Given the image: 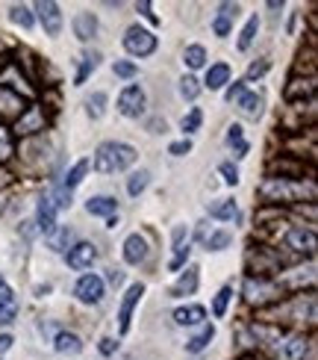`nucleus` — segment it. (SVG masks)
<instances>
[{"label": "nucleus", "mask_w": 318, "mask_h": 360, "mask_svg": "<svg viewBox=\"0 0 318 360\" xmlns=\"http://www.w3.org/2000/svg\"><path fill=\"white\" fill-rule=\"evenodd\" d=\"M260 198L265 204H298V201H310L315 198V184L312 180H300V177H277V174H268L263 184H260Z\"/></svg>", "instance_id": "obj_1"}, {"label": "nucleus", "mask_w": 318, "mask_h": 360, "mask_svg": "<svg viewBox=\"0 0 318 360\" xmlns=\"http://www.w3.org/2000/svg\"><path fill=\"white\" fill-rule=\"evenodd\" d=\"M135 157H139V154H135L133 145L112 139V142H103V145L98 148V154H95V169H98L100 174H118V172H127L133 162H135Z\"/></svg>", "instance_id": "obj_2"}, {"label": "nucleus", "mask_w": 318, "mask_h": 360, "mask_svg": "<svg viewBox=\"0 0 318 360\" xmlns=\"http://www.w3.org/2000/svg\"><path fill=\"white\" fill-rule=\"evenodd\" d=\"M286 290H280L277 281H271L265 275H248L245 283H241V295H245V302L256 310H268L274 307L280 298H283Z\"/></svg>", "instance_id": "obj_3"}, {"label": "nucleus", "mask_w": 318, "mask_h": 360, "mask_svg": "<svg viewBox=\"0 0 318 360\" xmlns=\"http://www.w3.org/2000/svg\"><path fill=\"white\" fill-rule=\"evenodd\" d=\"M268 352L274 360H304L310 354V337L304 331H286Z\"/></svg>", "instance_id": "obj_4"}, {"label": "nucleus", "mask_w": 318, "mask_h": 360, "mask_svg": "<svg viewBox=\"0 0 318 360\" xmlns=\"http://www.w3.org/2000/svg\"><path fill=\"white\" fill-rule=\"evenodd\" d=\"M124 51L130 56L145 59V56H150V53L157 51V36L150 33V30L133 24V27H127V33H124Z\"/></svg>", "instance_id": "obj_5"}, {"label": "nucleus", "mask_w": 318, "mask_h": 360, "mask_svg": "<svg viewBox=\"0 0 318 360\" xmlns=\"http://www.w3.org/2000/svg\"><path fill=\"white\" fill-rule=\"evenodd\" d=\"M145 89L139 83H130L121 89V95H118V112L124 115V118H139L145 112Z\"/></svg>", "instance_id": "obj_6"}, {"label": "nucleus", "mask_w": 318, "mask_h": 360, "mask_svg": "<svg viewBox=\"0 0 318 360\" xmlns=\"http://www.w3.org/2000/svg\"><path fill=\"white\" fill-rule=\"evenodd\" d=\"M33 9H36L39 24L44 27V33H48V36H59V33H62L65 18H62V9H59V4H53V0H39Z\"/></svg>", "instance_id": "obj_7"}, {"label": "nucleus", "mask_w": 318, "mask_h": 360, "mask_svg": "<svg viewBox=\"0 0 318 360\" xmlns=\"http://www.w3.org/2000/svg\"><path fill=\"white\" fill-rule=\"evenodd\" d=\"M171 243H174V254L168 260V269L171 272H180L186 266L189 254H192V243H189V224H174L171 231Z\"/></svg>", "instance_id": "obj_8"}, {"label": "nucleus", "mask_w": 318, "mask_h": 360, "mask_svg": "<svg viewBox=\"0 0 318 360\" xmlns=\"http://www.w3.org/2000/svg\"><path fill=\"white\" fill-rule=\"evenodd\" d=\"M142 295H145V283H130L127 292H124V298H121V307H118V331H121V334L130 331L133 310H135V304L142 302Z\"/></svg>", "instance_id": "obj_9"}, {"label": "nucleus", "mask_w": 318, "mask_h": 360, "mask_svg": "<svg viewBox=\"0 0 318 360\" xmlns=\"http://www.w3.org/2000/svg\"><path fill=\"white\" fill-rule=\"evenodd\" d=\"M44 124H48L44 107L41 103H29V107L18 115V122H15V133H18V136H33V133L44 130Z\"/></svg>", "instance_id": "obj_10"}, {"label": "nucleus", "mask_w": 318, "mask_h": 360, "mask_svg": "<svg viewBox=\"0 0 318 360\" xmlns=\"http://www.w3.org/2000/svg\"><path fill=\"white\" fill-rule=\"evenodd\" d=\"M74 295H77V302H83V304H98L100 298L106 295V283L95 272L92 275H83L77 281V287H74Z\"/></svg>", "instance_id": "obj_11"}, {"label": "nucleus", "mask_w": 318, "mask_h": 360, "mask_svg": "<svg viewBox=\"0 0 318 360\" xmlns=\"http://www.w3.org/2000/svg\"><path fill=\"white\" fill-rule=\"evenodd\" d=\"M283 245L295 254H312L315 251V233L310 228H304V224H292L283 236Z\"/></svg>", "instance_id": "obj_12"}, {"label": "nucleus", "mask_w": 318, "mask_h": 360, "mask_svg": "<svg viewBox=\"0 0 318 360\" xmlns=\"http://www.w3.org/2000/svg\"><path fill=\"white\" fill-rule=\"evenodd\" d=\"M98 260V248L92 245V243H77V245H71L68 248V254H65V263L71 266V269H88Z\"/></svg>", "instance_id": "obj_13"}, {"label": "nucleus", "mask_w": 318, "mask_h": 360, "mask_svg": "<svg viewBox=\"0 0 318 360\" xmlns=\"http://www.w3.org/2000/svg\"><path fill=\"white\" fill-rule=\"evenodd\" d=\"M18 319V298H15L6 278L0 275V325H9Z\"/></svg>", "instance_id": "obj_14"}, {"label": "nucleus", "mask_w": 318, "mask_h": 360, "mask_svg": "<svg viewBox=\"0 0 318 360\" xmlns=\"http://www.w3.org/2000/svg\"><path fill=\"white\" fill-rule=\"evenodd\" d=\"M24 110H27L24 95L12 92V89H6V86H0V118H15V122H18V115Z\"/></svg>", "instance_id": "obj_15"}, {"label": "nucleus", "mask_w": 318, "mask_h": 360, "mask_svg": "<svg viewBox=\"0 0 318 360\" xmlns=\"http://www.w3.org/2000/svg\"><path fill=\"white\" fill-rule=\"evenodd\" d=\"M198 283H201V272H198V266H189L183 275H180L174 283H171V290L168 295L171 298H183V295H194L198 292Z\"/></svg>", "instance_id": "obj_16"}, {"label": "nucleus", "mask_w": 318, "mask_h": 360, "mask_svg": "<svg viewBox=\"0 0 318 360\" xmlns=\"http://www.w3.org/2000/svg\"><path fill=\"white\" fill-rule=\"evenodd\" d=\"M36 228L44 233V236H53L56 231V207L53 201L48 198V192L41 195V201H39V210H36Z\"/></svg>", "instance_id": "obj_17"}, {"label": "nucleus", "mask_w": 318, "mask_h": 360, "mask_svg": "<svg viewBox=\"0 0 318 360\" xmlns=\"http://www.w3.org/2000/svg\"><path fill=\"white\" fill-rule=\"evenodd\" d=\"M147 254H150V248H147V239L142 233H130L124 239V263L139 266L147 260Z\"/></svg>", "instance_id": "obj_18"}, {"label": "nucleus", "mask_w": 318, "mask_h": 360, "mask_svg": "<svg viewBox=\"0 0 318 360\" xmlns=\"http://www.w3.org/2000/svg\"><path fill=\"white\" fill-rule=\"evenodd\" d=\"M236 15H239V4H221L218 6V15L212 18V33L227 39L233 33V21H236Z\"/></svg>", "instance_id": "obj_19"}, {"label": "nucleus", "mask_w": 318, "mask_h": 360, "mask_svg": "<svg viewBox=\"0 0 318 360\" xmlns=\"http://www.w3.org/2000/svg\"><path fill=\"white\" fill-rule=\"evenodd\" d=\"M71 27H74V36H77L80 41H92L95 36H98V15L95 12H77L74 15V21H71Z\"/></svg>", "instance_id": "obj_20"}, {"label": "nucleus", "mask_w": 318, "mask_h": 360, "mask_svg": "<svg viewBox=\"0 0 318 360\" xmlns=\"http://www.w3.org/2000/svg\"><path fill=\"white\" fill-rule=\"evenodd\" d=\"M86 213L100 216V219H112V216H118V201L112 195H95V198L86 201Z\"/></svg>", "instance_id": "obj_21"}, {"label": "nucleus", "mask_w": 318, "mask_h": 360, "mask_svg": "<svg viewBox=\"0 0 318 360\" xmlns=\"http://www.w3.org/2000/svg\"><path fill=\"white\" fill-rule=\"evenodd\" d=\"M233 77V71L227 63H216V65H209L206 68V77H204V86L201 89H209V92H218V89H224L227 83H230Z\"/></svg>", "instance_id": "obj_22"}, {"label": "nucleus", "mask_w": 318, "mask_h": 360, "mask_svg": "<svg viewBox=\"0 0 318 360\" xmlns=\"http://www.w3.org/2000/svg\"><path fill=\"white\" fill-rule=\"evenodd\" d=\"M204 319H206V307H201V304H186V307H177L174 310V322L180 328L204 325Z\"/></svg>", "instance_id": "obj_23"}, {"label": "nucleus", "mask_w": 318, "mask_h": 360, "mask_svg": "<svg viewBox=\"0 0 318 360\" xmlns=\"http://www.w3.org/2000/svg\"><path fill=\"white\" fill-rule=\"evenodd\" d=\"M236 107L241 110V115H245V118H260L263 115V107H265V98L260 92H245V95L236 101Z\"/></svg>", "instance_id": "obj_24"}, {"label": "nucleus", "mask_w": 318, "mask_h": 360, "mask_svg": "<svg viewBox=\"0 0 318 360\" xmlns=\"http://www.w3.org/2000/svg\"><path fill=\"white\" fill-rule=\"evenodd\" d=\"M53 349H56L59 354H80V352H83V340L74 334V331H59V334L53 337Z\"/></svg>", "instance_id": "obj_25"}, {"label": "nucleus", "mask_w": 318, "mask_h": 360, "mask_svg": "<svg viewBox=\"0 0 318 360\" xmlns=\"http://www.w3.org/2000/svg\"><path fill=\"white\" fill-rule=\"evenodd\" d=\"M212 337H216V325H201V331L194 334V337H189V342H186V352L189 354H201L209 342H212Z\"/></svg>", "instance_id": "obj_26"}, {"label": "nucleus", "mask_w": 318, "mask_h": 360, "mask_svg": "<svg viewBox=\"0 0 318 360\" xmlns=\"http://www.w3.org/2000/svg\"><path fill=\"white\" fill-rule=\"evenodd\" d=\"M88 169H92V162L88 160H77L74 166L68 169V174H65V180H62V186L71 192V189H77L83 180H86V174H88Z\"/></svg>", "instance_id": "obj_27"}, {"label": "nucleus", "mask_w": 318, "mask_h": 360, "mask_svg": "<svg viewBox=\"0 0 318 360\" xmlns=\"http://www.w3.org/2000/svg\"><path fill=\"white\" fill-rule=\"evenodd\" d=\"M98 65H100V53H98V51L83 53V56H80V71H77V77H74V86H83V83L88 80V74L98 71Z\"/></svg>", "instance_id": "obj_28"}, {"label": "nucleus", "mask_w": 318, "mask_h": 360, "mask_svg": "<svg viewBox=\"0 0 318 360\" xmlns=\"http://www.w3.org/2000/svg\"><path fill=\"white\" fill-rule=\"evenodd\" d=\"M233 245V233L230 231H209L204 233V248L206 251H224Z\"/></svg>", "instance_id": "obj_29"}, {"label": "nucleus", "mask_w": 318, "mask_h": 360, "mask_svg": "<svg viewBox=\"0 0 318 360\" xmlns=\"http://www.w3.org/2000/svg\"><path fill=\"white\" fill-rule=\"evenodd\" d=\"M209 216L218 219V221H233V219L239 216V207H236L233 198H224V201H218V204H209Z\"/></svg>", "instance_id": "obj_30"}, {"label": "nucleus", "mask_w": 318, "mask_h": 360, "mask_svg": "<svg viewBox=\"0 0 318 360\" xmlns=\"http://www.w3.org/2000/svg\"><path fill=\"white\" fill-rule=\"evenodd\" d=\"M230 302H233V287L227 283V287H221V290L216 292V298H212V316H216V319H224V316H227V307H230Z\"/></svg>", "instance_id": "obj_31"}, {"label": "nucleus", "mask_w": 318, "mask_h": 360, "mask_svg": "<svg viewBox=\"0 0 318 360\" xmlns=\"http://www.w3.org/2000/svg\"><path fill=\"white\" fill-rule=\"evenodd\" d=\"M9 21H12V24H18V27H24V30H33V24H36V15L29 12V6H24V4H15V6L9 9Z\"/></svg>", "instance_id": "obj_32"}, {"label": "nucleus", "mask_w": 318, "mask_h": 360, "mask_svg": "<svg viewBox=\"0 0 318 360\" xmlns=\"http://www.w3.org/2000/svg\"><path fill=\"white\" fill-rule=\"evenodd\" d=\"M183 63L192 68V71H198L206 65V48L204 44H189V48L183 51Z\"/></svg>", "instance_id": "obj_33"}, {"label": "nucleus", "mask_w": 318, "mask_h": 360, "mask_svg": "<svg viewBox=\"0 0 318 360\" xmlns=\"http://www.w3.org/2000/svg\"><path fill=\"white\" fill-rule=\"evenodd\" d=\"M256 33H260V18H256V15H251L248 24H245V30H241L239 41H236V48H239V51H248L251 44H253V39H256Z\"/></svg>", "instance_id": "obj_34"}, {"label": "nucleus", "mask_w": 318, "mask_h": 360, "mask_svg": "<svg viewBox=\"0 0 318 360\" xmlns=\"http://www.w3.org/2000/svg\"><path fill=\"white\" fill-rule=\"evenodd\" d=\"M147 184H150V172H147V169H139V172H133V174H130V180H127V192L133 195V198H139V195L147 189Z\"/></svg>", "instance_id": "obj_35"}, {"label": "nucleus", "mask_w": 318, "mask_h": 360, "mask_svg": "<svg viewBox=\"0 0 318 360\" xmlns=\"http://www.w3.org/2000/svg\"><path fill=\"white\" fill-rule=\"evenodd\" d=\"M227 145L236 148V157L248 154V142H245V133H241V124H230V130H227Z\"/></svg>", "instance_id": "obj_36"}, {"label": "nucleus", "mask_w": 318, "mask_h": 360, "mask_svg": "<svg viewBox=\"0 0 318 360\" xmlns=\"http://www.w3.org/2000/svg\"><path fill=\"white\" fill-rule=\"evenodd\" d=\"M12 154H15V136L6 124H0V162L12 160Z\"/></svg>", "instance_id": "obj_37"}, {"label": "nucleus", "mask_w": 318, "mask_h": 360, "mask_svg": "<svg viewBox=\"0 0 318 360\" xmlns=\"http://www.w3.org/2000/svg\"><path fill=\"white\" fill-rule=\"evenodd\" d=\"M201 124H204V112H201L198 107H192V110L183 115V122H180V127H183L186 136H189V133H198Z\"/></svg>", "instance_id": "obj_38"}, {"label": "nucleus", "mask_w": 318, "mask_h": 360, "mask_svg": "<svg viewBox=\"0 0 318 360\" xmlns=\"http://www.w3.org/2000/svg\"><path fill=\"white\" fill-rule=\"evenodd\" d=\"M86 112H88V118H103V112H106V92H95L92 98L86 101Z\"/></svg>", "instance_id": "obj_39"}, {"label": "nucleus", "mask_w": 318, "mask_h": 360, "mask_svg": "<svg viewBox=\"0 0 318 360\" xmlns=\"http://www.w3.org/2000/svg\"><path fill=\"white\" fill-rule=\"evenodd\" d=\"M112 71H115V77H121V80H133L135 74H139V68H135V63H130V59H115Z\"/></svg>", "instance_id": "obj_40"}, {"label": "nucleus", "mask_w": 318, "mask_h": 360, "mask_svg": "<svg viewBox=\"0 0 318 360\" xmlns=\"http://www.w3.org/2000/svg\"><path fill=\"white\" fill-rule=\"evenodd\" d=\"M180 95H183L186 101H194V98H198V95H201V83H198V80H194V77H192V74H186V77H183V80H180Z\"/></svg>", "instance_id": "obj_41"}, {"label": "nucleus", "mask_w": 318, "mask_h": 360, "mask_svg": "<svg viewBox=\"0 0 318 360\" xmlns=\"http://www.w3.org/2000/svg\"><path fill=\"white\" fill-rule=\"evenodd\" d=\"M218 172H221V177H224L227 186H236V184H239V169L233 166V162H221Z\"/></svg>", "instance_id": "obj_42"}, {"label": "nucleus", "mask_w": 318, "mask_h": 360, "mask_svg": "<svg viewBox=\"0 0 318 360\" xmlns=\"http://www.w3.org/2000/svg\"><path fill=\"white\" fill-rule=\"evenodd\" d=\"M241 95H245V80H239V83H230L227 86V92H224V98L230 101V103H236Z\"/></svg>", "instance_id": "obj_43"}, {"label": "nucleus", "mask_w": 318, "mask_h": 360, "mask_svg": "<svg viewBox=\"0 0 318 360\" xmlns=\"http://www.w3.org/2000/svg\"><path fill=\"white\" fill-rule=\"evenodd\" d=\"M189 151H192V139H180V142L168 145V154H174V157H186Z\"/></svg>", "instance_id": "obj_44"}, {"label": "nucleus", "mask_w": 318, "mask_h": 360, "mask_svg": "<svg viewBox=\"0 0 318 360\" xmlns=\"http://www.w3.org/2000/svg\"><path fill=\"white\" fill-rule=\"evenodd\" d=\"M98 349H100V354H103V357H112V354L118 352V340H112V337H103Z\"/></svg>", "instance_id": "obj_45"}, {"label": "nucleus", "mask_w": 318, "mask_h": 360, "mask_svg": "<svg viewBox=\"0 0 318 360\" xmlns=\"http://www.w3.org/2000/svg\"><path fill=\"white\" fill-rule=\"evenodd\" d=\"M265 71H268V63H265V59H263V63H253V65L248 68V80H245V83H251V80H260Z\"/></svg>", "instance_id": "obj_46"}, {"label": "nucleus", "mask_w": 318, "mask_h": 360, "mask_svg": "<svg viewBox=\"0 0 318 360\" xmlns=\"http://www.w3.org/2000/svg\"><path fill=\"white\" fill-rule=\"evenodd\" d=\"M135 9H139V12H142V18H147V21H150V24H154V27L159 24V18H157V15H154V6H150V4H147V0H142V4H135Z\"/></svg>", "instance_id": "obj_47"}, {"label": "nucleus", "mask_w": 318, "mask_h": 360, "mask_svg": "<svg viewBox=\"0 0 318 360\" xmlns=\"http://www.w3.org/2000/svg\"><path fill=\"white\" fill-rule=\"evenodd\" d=\"M71 236H74V233H71L68 228H62V231H59V236L53 239V248L62 251V248H65V243H71Z\"/></svg>", "instance_id": "obj_48"}, {"label": "nucleus", "mask_w": 318, "mask_h": 360, "mask_svg": "<svg viewBox=\"0 0 318 360\" xmlns=\"http://www.w3.org/2000/svg\"><path fill=\"white\" fill-rule=\"evenodd\" d=\"M106 281H110V283H112V287H118V283H121V281H124V275H121V272H118V269H110V275H106Z\"/></svg>", "instance_id": "obj_49"}, {"label": "nucleus", "mask_w": 318, "mask_h": 360, "mask_svg": "<svg viewBox=\"0 0 318 360\" xmlns=\"http://www.w3.org/2000/svg\"><path fill=\"white\" fill-rule=\"evenodd\" d=\"M12 342H15V340H12L9 334H0V354L9 352V349H12Z\"/></svg>", "instance_id": "obj_50"}, {"label": "nucleus", "mask_w": 318, "mask_h": 360, "mask_svg": "<svg viewBox=\"0 0 318 360\" xmlns=\"http://www.w3.org/2000/svg\"><path fill=\"white\" fill-rule=\"evenodd\" d=\"M150 133H165V118L159 122V118H154V122H150Z\"/></svg>", "instance_id": "obj_51"}, {"label": "nucleus", "mask_w": 318, "mask_h": 360, "mask_svg": "<svg viewBox=\"0 0 318 360\" xmlns=\"http://www.w3.org/2000/svg\"><path fill=\"white\" fill-rule=\"evenodd\" d=\"M239 360H265V357H260V354H241Z\"/></svg>", "instance_id": "obj_52"}]
</instances>
